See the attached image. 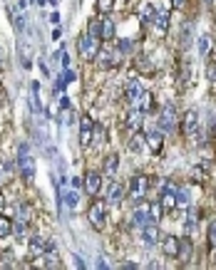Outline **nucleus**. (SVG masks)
Masks as SVG:
<instances>
[{"instance_id":"1","label":"nucleus","mask_w":216,"mask_h":270,"mask_svg":"<svg viewBox=\"0 0 216 270\" xmlns=\"http://www.w3.org/2000/svg\"><path fill=\"white\" fill-rule=\"evenodd\" d=\"M17 171H20V176H23L28 184L35 179V159L30 154L28 144H20V146H17Z\"/></svg>"},{"instance_id":"30","label":"nucleus","mask_w":216,"mask_h":270,"mask_svg":"<svg viewBox=\"0 0 216 270\" xmlns=\"http://www.w3.org/2000/svg\"><path fill=\"white\" fill-rule=\"evenodd\" d=\"M87 35H89V37H97V40H100V35H102V20H100V17L89 20V25H87Z\"/></svg>"},{"instance_id":"40","label":"nucleus","mask_w":216,"mask_h":270,"mask_svg":"<svg viewBox=\"0 0 216 270\" xmlns=\"http://www.w3.org/2000/svg\"><path fill=\"white\" fill-rule=\"evenodd\" d=\"M187 5V0H172V8H184Z\"/></svg>"},{"instance_id":"4","label":"nucleus","mask_w":216,"mask_h":270,"mask_svg":"<svg viewBox=\"0 0 216 270\" xmlns=\"http://www.w3.org/2000/svg\"><path fill=\"white\" fill-rule=\"evenodd\" d=\"M179 124V114L174 109V104H164V109L159 112V129L161 131H174Z\"/></svg>"},{"instance_id":"31","label":"nucleus","mask_w":216,"mask_h":270,"mask_svg":"<svg viewBox=\"0 0 216 270\" xmlns=\"http://www.w3.org/2000/svg\"><path fill=\"white\" fill-rule=\"evenodd\" d=\"M137 72H144V74H154V67L147 57H137Z\"/></svg>"},{"instance_id":"3","label":"nucleus","mask_w":216,"mask_h":270,"mask_svg":"<svg viewBox=\"0 0 216 270\" xmlns=\"http://www.w3.org/2000/svg\"><path fill=\"white\" fill-rule=\"evenodd\" d=\"M87 218H89L92 228H102L107 223V203L104 201H92V206L87 211Z\"/></svg>"},{"instance_id":"6","label":"nucleus","mask_w":216,"mask_h":270,"mask_svg":"<svg viewBox=\"0 0 216 270\" xmlns=\"http://www.w3.org/2000/svg\"><path fill=\"white\" fill-rule=\"evenodd\" d=\"M147 186H149V179L144 173L134 176L130 181V201H142L144 194H147Z\"/></svg>"},{"instance_id":"41","label":"nucleus","mask_w":216,"mask_h":270,"mask_svg":"<svg viewBox=\"0 0 216 270\" xmlns=\"http://www.w3.org/2000/svg\"><path fill=\"white\" fill-rule=\"evenodd\" d=\"M72 188L80 191V188H82V181H80V179H72Z\"/></svg>"},{"instance_id":"44","label":"nucleus","mask_w":216,"mask_h":270,"mask_svg":"<svg viewBox=\"0 0 216 270\" xmlns=\"http://www.w3.org/2000/svg\"><path fill=\"white\" fill-rule=\"evenodd\" d=\"M214 263H216V248H214Z\"/></svg>"},{"instance_id":"24","label":"nucleus","mask_w":216,"mask_h":270,"mask_svg":"<svg viewBox=\"0 0 216 270\" xmlns=\"http://www.w3.org/2000/svg\"><path fill=\"white\" fill-rule=\"evenodd\" d=\"M161 250H164V256L176 258V253H179V238L167 236V238H164V243H161Z\"/></svg>"},{"instance_id":"5","label":"nucleus","mask_w":216,"mask_h":270,"mask_svg":"<svg viewBox=\"0 0 216 270\" xmlns=\"http://www.w3.org/2000/svg\"><path fill=\"white\" fill-rule=\"evenodd\" d=\"M92 62H95L100 70H110V67H115L117 65V52L112 50V47H100Z\"/></svg>"},{"instance_id":"22","label":"nucleus","mask_w":216,"mask_h":270,"mask_svg":"<svg viewBox=\"0 0 216 270\" xmlns=\"http://www.w3.org/2000/svg\"><path fill=\"white\" fill-rule=\"evenodd\" d=\"M115 35H117L115 23H112L110 17H102V35H100V40L110 43V40H115Z\"/></svg>"},{"instance_id":"19","label":"nucleus","mask_w":216,"mask_h":270,"mask_svg":"<svg viewBox=\"0 0 216 270\" xmlns=\"http://www.w3.org/2000/svg\"><path fill=\"white\" fill-rule=\"evenodd\" d=\"M191 253H194V243L189 241V238H182V241H179V253H176L179 263H189V260H191Z\"/></svg>"},{"instance_id":"11","label":"nucleus","mask_w":216,"mask_h":270,"mask_svg":"<svg viewBox=\"0 0 216 270\" xmlns=\"http://www.w3.org/2000/svg\"><path fill=\"white\" fill-rule=\"evenodd\" d=\"M82 186H85V191L89 194V196H97L102 191V176L97 173V171H89L85 176V181H82Z\"/></svg>"},{"instance_id":"15","label":"nucleus","mask_w":216,"mask_h":270,"mask_svg":"<svg viewBox=\"0 0 216 270\" xmlns=\"http://www.w3.org/2000/svg\"><path fill=\"white\" fill-rule=\"evenodd\" d=\"M147 149L152 151V154H159L161 149H164V134L161 131H152V134H147Z\"/></svg>"},{"instance_id":"34","label":"nucleus","mask_w":216,"mask_h":270,"mask_svg":"<svg viewBox=\"0 0 216 270\" xmlns=\"http://www.w3.org/2000/svg\"><path fill=\"white\" fill-rule=\"evenodd\" d=\"M65 203H67L70 211H77V206H80V194H77V191H70V194L65 196Z\"/></svg>"},{"instance_id":"10","label":"nucleus","mask_w":216,"mask_h":270,"mask_svg":"<svg viewBox=\"0 0 216 270\" xmlns=\"http://www.w3.org/2000/svg\"><path fill=\"white\" fill-rule=\"evenodd\" d=\"M92 137H95V124L89 117H82L80 119V144L82 146H89L92 144Z\"/></svg>"},{"instance_id":"27","label":"nucleus","mask_w":216,"mask_h":270,"mask_svg":"<svg viewBox=\"0 0 216 270\" xmlns=\"http://www.w3.org/2000/svg\"><path fill=\"white\" fill-rule=\"evenodd\" d=\"M30 102H32V112H43V107H40V82L30 85Z\"/></svg>"},{"instance_id":"20","label":"nucleus","mask_w":216,"mask_h":270,"mask_svg":"<svg viewBox=\"0 0 216 270\" xmlns=\"http://www.w3.org/2000/svg\"><path fill=\"white\" fill-rule=\"evenodd\" d=\"M211 45H214V37L209 35V32H204L196 37V50H199V57H206L211 52Z\"/></svg>"},{"instance_id":"28","label":"nucleus","mask_w":216,"mask_h":270,"mask_svg":"<svg viewBox=\"0 0 216 270\" xmlns=\"http://www.w3.org/2000/svg\"><path fill=\"white\" fill-rule=\"evenodd\" d=\"M117 169H119V157L110 154V157L104 159V173L107 176H117Z\"/></svg>"},{"instance_id":"43","label":"nucleus","mask_w":216,"mask_h":270,"mask_svg":"<svg viewBox=\"0 0 216 270\" xmlns=\"http://www.w3.org/2000/svg\"><path fill=\"white\" fill-rule=\"evenodd\" d=\"M0 65H3V47H0Z\"/></svg>"},{"instance_id":"14","label":"nucleus","mask_w":216,"mask_h":270,"mask_svg":"<svg viewBox=\"0 0 216 270\" xmlns=\"http://www.w3.org/2000/svg\"><path fill=\"white\" fill-rule=\"evenodd\" d=\"M130 223L134 228H142L144 223H149V214H147V203H139L134 211H132V218H130Z\"/></svg>"},{"instance_id":"32","label":"nucleus","mask_w":216,"mask_h":270,"mask_svg":"<svg viewBox=\"0 0 216 270\" xmlns=\"http://www.w3.org/2000/svg\"><path fill=\"white\" fill-rule=\"evenodd\" d=\"M13 233V221H8L5 216H0V238H8Z\"/></svg>"},{"instance_id":"37","label":"nucleus","mask_w":216,"mask_h":270,"mask_svg":"<svg viewBox=\"0 0 216 270\" xmlns=\"http://www.w3.org/2000/svg\"><path fill=\"white\" fill-rule=\"evenodd\" d=\"M117 50H119V55H127V52H132V40H119Z\"/></svg>"},{"instance_id":"18","label":"nucleus","mask_w":216,"mask_h":270,"mask_svg":"<svg viewBox=\"0 0 216 270\" xmlns=\"http://www.w3.org/2000/svg\"><path fill=\"white\" fill-rule=\"evenodd\" d=\"M191 40H194V25H191V23H184V25H182V32H179V45H182V50H189V47H191Z\"/></svg>"},{"instance_id":"23","label":"nucleus","mask_w":216,"mask_h":270,"mask_svg":"<svg viewBox=\"0 0 216 270\" xmlns=\"http://www.w3.org/2000/svg\"><path fill=\"white\" fill-rule=\"evenodd\" d=\"M142 124H144V112L132 107V112L127 114V127H130L132 131H137V129H142Z\"/></svg>"},{"instance_id":"26","label":"nucleus","mask_w":216,"mask_h":270,"mask_svg":"<svg viewBox=\"0 0 216 270\" xmlns=\"http://www.w3.org/2000/svg\"><path fill=\"white\" fill-rule=\"evenodd\" d=\"M147 214H149V221H152V223H159L161 216H164V208H161L159 201H154V203H147Z\"/></svg>"},{"instance_id":"13","label":"nucleus","mask_w":216,"mask_h":270,"mask_svg":"<svg viewBox=\"0 0 216 270\" xmlns=\"http://www.w3.org/2000/svg\"><path fill=\"white\" fill-rule=\"evenodd\" d=\"M124 199V186L119 184V181H110L107 184V201L112 203V206H119Z\"/></svg>"},{"instance_id":"12","label":"nucleus","mask_w":216,"mask_h":270,"mask_svg":"<svg viewBox=\"0 0 216 270\" xmlns=\"http://www.w3.org/2000/svg\"><path fill=\"white\" fill-rule=\"evenodd\" d=\"M159 203H161L164 211L176 208V188H174V186H164V188H161V196H159Z\"/></svg>"},{"instance_id":"35","label":"nucleus","mask_w":216,"mask_h":270,"mask_svg":"<svg viewBox=\"0 0 216 270\" xmlns=\"http://www.w3.org/2000/svg\"><path fill=\"white\" fill-rule=\"evenodd\" d=\"M176 206H182V208H187L189 206V191L187 188H176Z\"/></svg>"},{"instance_id":"16","label":"nucleus","mask_w":216,"mask_h":270,"mask_svg":"<svg viewBox=\"0 0 216 270\" xmlns=\"http://www.w3.org/2000/svg\"><path fill=\"white\" fill-rule=\"evenodd\" d=\"M134 109H139V112H144V114H147V112H154V94L144 89L142 97L134 102Z\"/></svg>"},{"instance_id":"8","label":"nucleus","mask_w":216,"mask_h":270,"mask_svg":"<svg viewBox=\"0 0 216 270\" xmlns=\"http://www.w3.org/2000/svg\"><path fill=\"white\" fill-rule=\"evenodd\" d=\"M58 250V245L52 241H45V238H40V236H35L32 241H30V253L38 258V256H45V253H55Z\"/></svg>"},{"instance_id":"42","label":"nucleus","mask_w":216,"mask_h":270,"mask_svg":"<svg viewBox=\"0 0 216 270\" xmlns=\"http://www.w3.org/2000/svg\"><path fill=\"white\" fill-rule=\"evenodd\" d=\"M204 5H211V3H214V0H202Z\"/></svg>"},{"instance_id":"7","label":"nucleus","mask_w":216,"mask_h":270,"mask_svg":"<svg viewBox=\"0 0 216 270\" xmlns=\"http://www.w3.org/2000/svg\"><path fill=\"white\" fill-rule=\"evenodd\" d=\"M139 238H142V243L147 245V248H152V245H159V226L157 223H144L142 228H139Z\"/></svg>"},{"instance_id":"25","label":"nucleus","mask_w":216,"mask_h":270,"mask_svg":"<svg viewBox=\"0 0 216 270\" xmlns=\"http://www.w3.org/2000/svg\"><path fill=\"white\" fill-rule=\"evenodd\" d=\"M144 146H147V137H142L139 134V129L134 131V137L130 139V151L132 154H139V151H144Z\"/></svg>"},{"instance_id":"29","label":"nucleus","mask_w":216,"mask_h":270,"mask_svg":"<svg viewBox=\"0 0 216 270\" xmlns=\"http://www.w3.org/2000/svg\"><path fill=\"white\" fill-rule=\"evenodd\" d=\"M196 221H199V208L196 206H187V230L189 233H194Z\"/></svg>"},{"instance_id":"2","label":"nucleus","mask_w":216,"mask_h":270,"mask_svg":"<svg viewBox=\"0 0 216 270\" xmlns=\"http://www.w3.org/2000/svg\"><path fill=\"white\" fill-rule=\"evenodd\" d=\"M77 50H80V55L85 57L87 62H92L95 55H97V50H100V40L89 37V35H80L77 37Z\"/></svg>"},{"instance_id":"36","label":"nucleus","mask_w":216,"mask_h":270,"mask_svg":"<svg viewBox=\"0 0 216 270\" xmlns=\"http://www.w3.org/2000/svg\"><path fill=\"white\" fill-rule=\"evenodd\" d=\"M72 119H75V112H72L70 107H62V112H60V122H62V124H72Z\"/></svg>"},{"instance_id":"38","label":"nucleus","mask_w":216,"mask_h":270,"mask_svg":"<svg viewBox=\"0 0 216 270\" xmlns=\"http://www.w3.org/2000/svg\"><path fill=\"white\" fill-rule=\"evenodd\" d=\"M152 17H154L152 5H142V20H144V23H152Z\"/></svg>"},{"instance_id":"39","label":"nucleus","mask_w":216,"mask_h":270,"mask_svg":"<svg viewBox=\"0 0 216 270\" xmlns=\"http://www.w3.org/2000/svg\"><path fill=\"white\" fill-rule=\"evenodd\" d=\"M209 245H211V248H216V221L209 226Z\"/></svg>"},{"instance_id":"33","label":"nucleus","mask_w":216,"mask_h":270,"mask_svg":"<svg viewBox=\"0 0 216 270\" xmlns=\"http://www.w3.org/2000/svg\"><path fill=\"white\" fill-rule=\"evenodd\" d=\"M95 5H97V13H102V15H107V13L115 10V0H97Z\"/></svg>"},{"instance_id":"17","label":"nucleus","mask_w":216,"mask_h":270,"mask_svg":"<svg viewBox=\"0 0 216 270\" xmlns=\"http://www.w3.org/2000/svg\"><path fill=\"white\" fill-rule=\"evenodd\" d=\"M142 92H144V87L137 82V80H132V82H127V89H124V97H127V102H130L132 107H134V102L142 97Z\"/></svg>"},{"instance_id":"9","label":"nucleus","mask_w":216,"mask_h":270,"mask_svg":"<svg viewBox=\"0 0 216 270\" xmlns=\"http://www.w3.org/2000/svg\"><path fill=\"white\" fill-rule=\"evenodd\" d=\"M196 129H199V117H196L194 109H189V112L184 114V119H182V131L187 134L189 139H194V137H196Z\"/></svg>"},{"instance_id":"21","label":"nucleus","mask_w":216,"mask_h":270,"mask_svg":"<svg viewBox=\"0 0 216 270\" xmlns=\"http://www.w3.org/2000/svg\"><path fill=\"white\" fill-rule=\"evenodd\" d=\"M152 25H154V30L159 35H167V30H169V13H157L152 17Z\"/></svg>"}]
</instances>
